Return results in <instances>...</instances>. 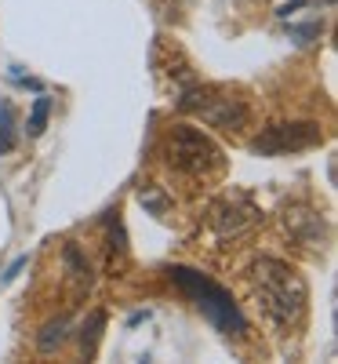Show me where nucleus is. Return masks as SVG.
<instances>
[{"label":"nucleus","instance_id":"obj_1","mask_svg":"<svg viewBox=\"0 0 338 364\" xmlns=\"http://www.w3.org/2000/svg\"><path fill=\"white\" fill-rule=\"evenodd\" d=\"M164 273L171 277V284L204 314V321H211L214 331H222V336H229V339L248 336V317H244L236 299L222 284H214L211 277H204V273L193 269V266H164Z\"/></svg>","mask_w":338,"mask_h":364},{"label":"nucleus","instance_id":"obj_2","mask_svg":"<svg viewBox=\"0 0 338 364\" xmlns=\"http://www.w3.org/2000/svg\"><path fill=\"white\" fill-rule=\"evenodd\" d=\"M251 284L258 295V306L273 324H295L305 310V284L302 277L284 262V259H273L262 255L251 262Z\"/></svg>","mask_w":338,"mask_h":364},{"label":"nucleus","instance_id":"obj_3","mask_svg":"<svg viewBox=\"0 0 338 364\" xmlns=\"http://www.w3.org/2000/svg\"><path fill=\"white\" fill-rule=\"evenodd\" d=\"M178 109L182 113H197L204 117L211 128H222V132H240L248 124V102L244 99H233V95H214L211 87H186L178 95Z\"/></svg>","mask_w":338,"mask_h":364},{"label":"nucleus","instance_id":"obj_4","mask_svg":"<svg viewBox=\"0 0 338 364\" xmlns=\"http://www.w3.org/2000/svg\"><path fill=\"white\" fill-rule=\"evenodd\" d=\"M168 161L182 175H207V171H214L222 164V149L214 146L200 128L178 124L171 132V142H168Z\"/></svg>","mask_w":338,"mask_h":364},{"label":"nucleus","instance_id":"obj_5","mask_svg":"<svg viewBox=\"0 0 338 364\" xmlns=\"http://www.w3.org/2000/svg\"><path fill=\"white\" fill-rule=\"evenodd\" d=\"M324 142V132L317 120H288V124H269L266 132H258L251 139V154L258 157H288V154H302Z\"/></svg>","mask_w":338,"mask_h":364},{"label":"nucleus","instance_id":"obj_6","mask_svg":"<svg viewBox=\"0 0 338 364\" xmlns=\"http://www.w3.org/2000/svg\"><path fill=\"white\" fill-rule=\"evenodd\" d=\"M258 208L248 204V200H219L211 208V230L219 233L222 240L226 237H240L244 230H251L258 223Z\"/></svg>","mask_w":338,"mask_h":364},{"label":"nucleus","instance_id":"obj_7","mask_svg":"<svg viewBox=\"0 0 338 364\" xmlns=\"http://www.w3.org/2000/svg\"><path fill=\"white\" fill-rule=\"evenodd\" d=\"M288 230L302 240V245H317L324 237V223L317 211H305V208H291L288 211Z\"/></svg>","mask_w":338,"mask_h":364},{"label":"nucleus","instance_id":"obj_8","mask_svg":"<svg viewBox=\"0 0 338 364\" xmlns=\"http://www.w3.org/2000/svg\"><path fill=\"white\" fill-rule=\"evenodd\" d=\"M73 321L62 314V317H51L40 331H37V350L40 353H58V350H62L66 343H70V336H73Z\"/></svg>","mask_w":338,"mask_h":364},{"label":"nucleus","instance_id":"obj_9","mask_svg":"<svg viewBox=\"0 0 338 364\" xmlns=\"http://www.w3.org/2000/svg\"><path fill=\"white\" fill-rule=\"evenodd\" d=\"M102 331H106V310H91V314H87V321L80 324V353H84L87 360L99 353Z\"/></svg>","mask_w":338,"mask_h":364},{"label":"nucleus","instance_id":"obj_10","mask_svg":"<svg viewBox=\"0 0 338 364\" xmlns=\"http://www.w3.org/2000/svg\"><path fill=\"white\" fill-rule=\"evenodd\" d=\"M48 117H51V99L48 95H37L33 109H29V120H26V135L29 139H40L44 128H48Z\"/></svg>","mask_w":338,"mask_h":364},{"label":"nucleus","instance_id":"obj_11","mask_svg":"<svg viewBox=\"0 0 338 364\" xmlns=\"http://www.w3.org/2000/svg\"><path fill=\"white\" fill-rule=\"evenodd\" d=\"M62 262H66V269H70V277H77L80 284H91V262L80 255L77 245H66V248H62Z\"/></svg>","mask_w":338,"mask_h":364},{"label":"nucleus","instance_id":"obj_12","mask_svg":"<svg viewBox=\"0 0 338 364\" xmlns=\"http://www.w3.org/2000/svg\"><path fill=\"white\" fill-rule=\"evenodd\" d=\"M15 149V106L4 99L0 102V154Z\"/></svg>","mask_w":338,"mask_h":364},{"label":"nucleus","instance_id":"obj_13","mask_svg":"<svg viewBox=\"0 0 338 364\" xmlns=\"http://www.w3.org/2000/svg\"><path fill=\"white\" fill-rule=\"evenodd\" d=\"M138 200L153 211V215H164V211L171 208V200H168V197H164L157 186H142V190H138Z\"/></svg>","mask_w":338,"mask_h":364},{"label":"nucleus","instance_id":"obj_14","mask_svg":"<svg viewBox=\"0 0 338 364\" xmlns=\"http://www.w3.org/2000/svg\"><path fill=\"white\" fill-rule=\"evenodd\" d=\"M320 29H324L320 22H310V26H291V37H295L298 44H310L313 37H320Z\"/></svg>","mask_w":338,"mask_h":364},{"label":"nucleus","instance_id":"obj_15","mask_svg":"<svg viewBox=\"0 0 338 364\" xmlns=\"http://www.w3.org/2000/svg\"><path fill=\"white\" fill-rule=\"evenodd\" d=\"M26 266H29V255H18V259H15V262H11V266L4 269V277H0V288H8V284H11L15 277H18V273H22Z\"/></svg>","mask_w":338,"mask_h":364},{"label":"nucleus","instance_id":"obj_16","mask_svg":"<svg viewBox=\"0 0 338 364\" xmlns=\"http://www.w3.org/2000/svg\"><path fill=\"white\" fill-rule=\"evenodd\" d=\"M327 4H334V0H327Z\"/></svg>","mask_w":338,"mask_h":364}]
</instances>
